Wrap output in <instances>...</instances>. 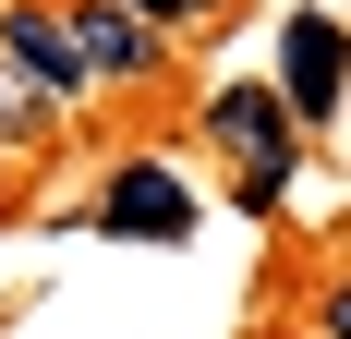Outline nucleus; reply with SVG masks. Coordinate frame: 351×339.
Here are the masks:
<instances>
[{
    "label": "nucleus",
    "mask_w": 351,
    "mask_h": 339,
    "mask_svg": "<svg viewBox=\"0 0 351 339\" xmlns=\"http://www.w3.org/2000/svg\"><path fill=\"white\" fill-rule=\"evenodd\" d=\"M194 121H206V145H218V170H230V194L267 218V206H291V182H303V121L279 109V85L267 73H243V85H206L194 97Z\"/></svg>",
    "instance_id": "f257e3e1"
},
{
    "label": "nucleus",
    "mask_w": 351,
    "mask_h": 339,
    "mask_svg": "<svg viewBox=\"0 0 351 339\" xmlns=\"http://www.w3.org/2000/svg\"><path fill=\"white\" fill-rule=\"evenodd\" d=\"M61 12H73V61H85L97 97H158L170 85V25L158 12H134V0H61Z\"/></svg>",
    "instance_id": "f03ea898"
},
{
    "label": "nucleus",
    "mask_w": 351,
    "mask_h": 339,
    "mask_svg": "<svg viewBox=\"0 0 351 339\" xmlns=\"http://www.w3.org/2000/svg\"><path fill=\"white\" fill-rule=\"evenodd\" d=\"M0 73L49 109V121L97 97V85H85V61H73V12H61V0H0Z\"/></svg>",
    "instance_id": "7ed1b4c3"
},
{
    "label": "nucleus",
    "mask_w": 351,
    "mask_h": 339,
    "mask_svg": "<svg viewBox=\"0 0 351 339\" xmlns=\"http://www.w3.org/2000/svg\"><path fill=\"white\" fill-rule=\"evenodd\" d=\"M267 85H279V109L303 121V134H327V121H339V97H351V25H339V12H291Z\"/></svg>",
    "instance_id": "20e7f679"
},
{
    "label": "nucleus",
    "mask_w": 351,
    "mask_h": 339,
    "mask_svg": "<svg viewBox=\"0 0 351 339\" xmlns=\"http://www.w3.org/2000/svg\"><path fill=\"white\" fill-rule=\"evenodd\" d=\"M97 231L109 242H182V231H194V182H182L158 145H134V158L97 182Z\"/></svg>",
    "instance_id": "39448f33"
},
{
    "label": "nucleus",
    "mask_w": 351,
    "mask_h": 339,
    "mask_svg": "<svg viewBox=\"0 0 351 339\" xmlns=\"http://www.w3.org/2000/svg\"><path fill=\"white\" fill-rule=\"evenodd\" d=\"M36 134H49V109H36L12 73H0V158H36Z\"/></svg>",
    "instance_id": "423d86ee"
},
{
    "label": "nucleus",
    "mask_w": 351,
    "mask_h": 339,
    "mask_svg": "<svg viewBox=\"0 0 351 339\" xmlns=\"http://www.w3.org/2000/svg\"><path fill=\"white\" fill-rule=\"evenodd\" d=\"M303 339H351V267L315 279V315H303Z\"/></svg>",
    "instance_id": "0eeeda50"
},
{
    "label": "nucleus",
    "mask_w": 351,
    "mask_h": 339,
    "mask_svg": "<svg viewBox=\"0 0 351 339\" xmlns=\"http://www.w3.org/2000/svg\"><path fill=\"white\" fill-rule=\"evenodd\" d=\"M134 12H158L170 36H194V25H230V0H134Z\"/></svg>",
    "instance_id": "6e6552de"
},
{
    "label": "nucleus",
    "mask_w": 351,
    "mask_h": 339,
    "mask_svg": "<svg viewBox=\"0 0 351 339\" xmlns=\"http://www.w3.org/2000/svg\"><path fill=\"white\" fill-rule=\"evenodd\" d=\"M12 182H25V158H0V194H12Z\"/></svg>",
    "instance_id": "1a4fd4ad"
},
{
    "label": "nucleus",
    "mask_w": 351,
    "mask_h": 339,
    "mask_svg": "<svg viewBox=\"0 0 351 339\" xmlns=\"http://www.w3.org/2000/svg\"><path fill=\"white\" fill-rule=\"evenodd\" d=\"M291 339H303V327H291Z\"/></svg>",
    "instance_id": "9d476101"
}]
</instances>
